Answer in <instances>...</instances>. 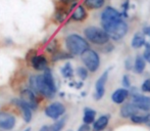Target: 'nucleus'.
I'll return each instance as SVG.
<instances>
[{
    "label": "nucleus",
    "mask_w": 150,
    "mask_h": 131,
    "mask_svg": "<svg viewBox=\"0 0 150 131\" xmlns=\"http://www.w3.org/2000/svg\"><path fill=\"white\" fill-rule=\"evenodd\" d=\"M101 25L109 38L119 41L128 33V25L122 19V14L115 8L107 6L101 12Z\"/></svg>",
    "instance_id": "nucleus-1"
},
{
    "label": "nucleus",
    "mask_w": 150,
    "mask_h": 131,
    "mask_svg": "<svg viewBox=\"0 0 150 131\" xmlns=\"http://www.w3.org/2000/svg\"><path fill=\"white\" fill-rule=\"evenodd\" d=\"M143 34L150 37V27H145V28L143 29Z\"/></svg>",
    "instance_id": "nucleus-35"
},
{
    "label": "nucleus",
    "mask_w": 150,
    "mask_h": 131,
    "mask_svg": "<svg viewBox=\"0 0 150 131\" xmlns=\"http://www.w3.org/2000/svg\"><path fill=\"white\" fill-rule=\"evenodd\" d=\"M141 89L143 92H150V78L146 79L143 82L142 86H141Z\"/></svg>",
    "instance_id": "nucleus-31"
},
{
    "label": "nucleus",
    "mask_w": 150,
    "mask_h": 131,
    "mask_svg": "<svg viewBox=\"0 0 150 131\" xmlns=\"http://www.w3.org/2000/svg\"><path fill=\"white\" fill-rule=\"evenodd\" d=\"M78 131H90V127H89V125H87V124H84V125H82L81 127L79 128Z\"/></svg>",
    "instance_id": "nucleus-34"
},
{
    "label": "nucleus",
    "mask_w": 150,
    "mask_h": 131,
    "mask_svg": "<svg viewBox=\"0 0 150 131\" xmlns=\"http://www.w3.org/2000/svg\"><path fill=\"white\" fill-rule=\"evenodd\" d=\"M65 46L71 56H81L84 51L89 49V43L78 34L67 36L65 38Z\"/></svg>",
    "instance_id": "nucleus-2"
},
{
    "label": "nucleus",
    "mask_w": 150,
    "mask_h": 131,
    "mask_svg": "<svg viewBox=\"0 0 150 131\" xmlns=\"http://www.w3.org/2000/svg\"><path fill=\"white\" fill-rule=\"evenodd\" d=\"M65 121H67L65 118H62V119L58 120V121L55 122L53 125H51L50 127H48V131H60L63 128V126H64Z\"/></svg>",
    "instance_id": "nucleus-25"
},
{
    "label": "nucleus",
    "mask_w": 150,
    "mask_h": 131,
    "mask_svg": "<svg viewBox=\"0 0 150 131\" xmlns=\"http://www.w3.org/2000/svg\"><path fill=\"white\" fill-rule=\"evenodd\" d=\"M146 40H145V36L143 33H136L132 39V47L133 48H140L143 45H145Z\"/></svg>",
    "instance_id": "nucleus-20"
},
{
    "label": "nucleus",
    "mask_w": 150,
    "mask_h": 131,
    "mask_svg": "<svg viewBox=\"0 0 150 131\" xmlns=\"http://www.w3.org/2000/svg\"><path fill=\"white\" fill-rule=\"evenodd\" d=\"M47 58L43 54L40 56H34L31 58V65L37 71H44L47 68Z\"/></svg>",
    "instance_id": "nucleus-13"
},
{
    "label": "nucleus",
    "mask_w": 150,
    "mask_h": 131,
    "mask_svg": "<svg viewBox=\"0 0 150 131\" xmlns=\"http://www.w3.org/2000/svg\"><path fill=\"white\" fill-rule=\"evenodd\" d=\"M46 50H47L48 52H50V53L53 54L54 52H56L58 50V46H57V42H56V40H53V41H50V43L47 45V47H46Z\"/></svg>",
    "instance_id": "nucleus-26"
},
{
    "label": "nucleus",
    "mask_w": 150,
    "mask_h": 131,
    "mask_svg": "<svg viewBox=\"0 0 150 131\" xmlns=\"http://www.w3.org/2000/svg\"><path fill=\"white\" fill-rule=\"evenodd\" d=\"M131 120H132V122L135 124H143L144 116H141V115H139V114H137V115L132 116V117H131Z\"/></svg>",
    "instance_id": "nucleus-30"
},
{
    "label": "nucleus",
    "mask_w": 150,
    "mask_h": 131,
    "mask_svg": "<svg viewBox=\"0 0 150 131\" xmlns=\"http://www.w3.org/2000/svg\"><path fill=\"white\" fill-rule=\"evenodd\" d=\"M122 84H124L125 87H130L131 83H130V78H129V76H124V79H122Z\"/></svg>",
    "instance_id": "nucleus-32"
},
{
    "label": "nucleus",
    "mask_w": 150,
    "mask_h": 131,
    "mask_svg": "<svg viewBox=\"0 0 150 131\" xmlns=\"http://www.w3.org/2000/svg\"><path fill=\"white\" fill-rule=\"evenodd\" d=\"M12 103L18 108V109L22 111L23 117H24V120L26 123H30L32 120V110L31 108L27 105L26 103L22 100L21 98H14L12 99Z\"/></svg>",
    "instance_id": "nucleus-12"
},
{
    "label": "nucleus",
    "mask_w": 150,
    "mask_h": 131,
    "mask_svg": "<svg viewBox=\"0 0 150 131\" xmlns=\"http://www.w3.org/2000/svg\"><path fill=\"white\" fill-rule=\"evenodd\" d=\"M137 114H139V110L133 103H127L120 109V116L122 118H131Z\"/></svg>",
    "instance_id": "nucleus-18"
},
{
    "label": "nucleus",
    "mask_w": 150,
    "mask_h": 131,
    "mask_svg": "<svg viewBox=\"0 0 150 131\" xmlns=\"http://www.w3.org/2000/svg\"><path fill=\"white\" fill-rule=\"evenodd\" d=\"M29 82H30L31 90L33 92H37V93L41 94L47 98H52L55 95V93L51 91V89L46 85L43 78H42V75H32Z\"/></svg>",
    "instance_id": "nucleus-3"
},
{
    "label": "nucleus",
    "mask_w": 150,
    "mask_h": 131,
    "mask_svg": "<svg viewBox=\"0 0 150 131\" xmlns=\"http://www.w3.org/2000/svg\"><path fill=\"white\" fill-rule=\"evenodd\" d=\"M129 96V90L126 88H119L111 94V100L115 103H122Z\"/></svg>",
    "instance_id": "nucleus-15"
},
{
    "label": "nucleus",
    "mask_w": 150,
    "mask_h": 131,
    "mask_svg": "<svg viewBox=\"0 0 150 131\" xmlns=\"http://www.w3.org/2000/svg\"><path fill=\"white\" fill-rule=\"evenodd\" d=\"M133 105L139 111H149L150 110V98L142 94H134L133 95Z\"/></svg>",
    "instance_id": "nucleus-8"
},
{
    "label": "nucleus",
    "mask_w": 150,
    "mask_h": 131,
    "mask_svg": "<svg viewBox=\"0 0 150 131\" xmlns=\"http://www.w3.org/2000/svg\"><path fill=\"white\" fill-rule=\"evenodd\" d=\"M84 34H85V37L87 38L88 41H91L94 44L103 45V44H106L109 41V37L107 33L103 29H100L98 27H87L84 30Z\"/></svg>",
    "instance_id": "nucleus-4"
},
{
    "label": "nucleus",
    "mask_w": 150,
    "mask_h": 131,
    "mask_svg": "<svg viewBox=\"0 0 150 131\" xmlns=\"http://www.w3.org/2000/svg\"><path fill=\"white\" fill-rule=\"evenodd\" d=\"M95 116H96V112L94 110L90 109V108H86L84 110V117H83L84 124L90 125L91 123H93L95 120Z\"/></svg>",
    "instance_id": "nucleus-21"
},
{
    "label": "nucleus",
    "mask_w": 150,
    "mask_h": 131,
    "mask_svg": "<svg viewBox=\"0 0 150 131\" xmlns=\"http://www.w3.org/2000/svg\"><path fill=\"white\" fill-rule=\"evenodd\" d=\"M42 78H43L44 82L46 83V85L51 89V91H53L54 93H56V85H55V81H54L53 75H52L51 71L49 69L46 68L44 70V73L42 74Z\"/></svg>",
    "instance_id": "nucleus-16"
},
{
    "label": "nucleus",
    "mask_w": 150,
    "mask_h": 131,
    "mask_svg": "<svg viewBox=\"0 0 150 131\" xmlns=\"http://www.w3.org/2000/svg\"><path fill=\"white\" fill-rule=\"evenodd\" d=\"M108 72H109V70L105 71L96 81V84H95V93H94V98L96 99V100L101 99L103 98V95H104L105 84H106L107 79H108Z\"/></svg>",
    "instance_id": "nucleus-7"
},
{
    "label": "nucleus",
    "mask_w": 150,
    "mask_h": 131,
    "mask_svg": "<svg viewBox=\"0 0 150 131\" xmlns=\"http://www.w3.org/2000/svg\"><path fill=\"white\" fill-rule=\"evenodd\" d=\"M133 66H134L133 69H134L135 73H137V74L143 73V71L145 70V61H144V58H143V56H137Z\"/></svg>",
    "instance_id": "nucleus-22"
},
{
    "label": "nucleus",
    "mask_w": 150,
    "mask_h": 131,
    "mask_svg": "<svg viewBox=\"0 0 150 131\" xmlns=\"http://www.w3.org/2000/svg\"><path fill=\"white\" fill-rule=\"evenodd\" d=\"M143 124H145L146 126L150 127V114L144 116V121H143Z\"/></svg>",
    "instance_id": "nucleus-33"
},
{
    "label": "nucleus",
    "mask_w": 150,
    "mask_h": 131,
    "mask_svg": "<svg viewBox=\"0 0 150 131\" xmlns=\"http://www.w3.org/2000/svg\"><path fill=\"white\" fill-rule=\"evenodd\" d=\"M126 69L127 70L132 69V66H131V60H129V61H127V62H126Z\"/></svg>",
    "instance_id": "nucleus-36"
},
{
    "label": "nucleus",
    "mask_w": 150,
    "mask_h": 131,
    "mask_svg": "<svg viewBox=\"0 0 150 131\" xmlns=\"http://www.w3.org/2000/svg\"><path fill=\"white\" fill-rule=\"evenodd\" d=\"M77 75L79 76V78H81L82 80L87 79L88 77V70L84 67H79L77 69Z\"/></svg>",
    "instance_id": "nucleus-27"
},
{
    "label": "nucleus",
    "mask_w": 150,
    "mask_h": 131,
    "mask_svg": "<svg viewBox=\"0 0 150 131\" xmlns=\"http://www.w3.org/2000/svg\"><path fill=\"white\" fill-rule=\"evenodd\" d=\"M143 58H144L145 62L150 64V43H148V42L145 43V50L144 53H143Z\"/></svg>",
    "instance_id": "nucleus-29"
},
{
    "label": "nucleus",
    "mask_w": 150,
    "mask_h": 131,
    "mask_svg": "<svg viewBox=\"0 0 150 131\" xmlns=\"http://www.w3.org/2000/svg\"><path fill=\"white\" fill-rule=\"evenodd\" d=\"M69 131H73V130H69Z\"/></svg>",
    "instance_id": "nucleus-39"
},
{
    "label": "nucleus",
    "mask_w": 150,
    "mask_h": 131,
    "mask_svg": "<svg viewBox=\"0 0 150 131\" xmlns=\"http://www.w3.org/2000/svg\"><path fill=\"white\" fill-rule=\"evenodd\" d=\"M105 4V0H84V7L88 9H99Z\"/></svg>",
    "instance_id": "nucleus-19"
},
{
    "label": "nucleus",
    "mask_w": 150,
    "mask_h": 131,
    "mask_svg": "<svg viewBox=\"0 0 150 131\" xmlns=\"http://www.w3.org/2000/svg\"><path fill=\"white\" fill-rule=\"evenodd\" d=\"M61 74H62V76L64 78L73 77L74 70H73V68H71V65L69 64V63H67V64H65L64 66H63V68L61 69Z\"/></svg>",
    "instance_id": "nucleus-24"
},
{
    "label": "nucleus",
    "mask_w": 150,
    "mask_h": 131,
    "mask_svg": "<svg viewBox=\"0 0 150 131\" xmlns=\"http://www.w3.org/2000/svg\"><path fill=\"white\" fill-rule=\"evenodd\" d=\"M57 2L60 4H63V5H65V6H69V7H71V9L73 10L74 7L77 6L78 0H57Z\"/></svg>",
    "instance_id": "nucleus-28"
},
{
    "label": "nucleus",
    "mask_w": 150,
    "mask_h": 131,
    "mask_svg": "<svg viewBox=\"0 0 150 131\" xmlns=\"http://www.w3.org/2000/svg\"><path fill=\"white\" fill-rule=\"evenodd\" d=\"M71 10V7H69V6H65L60 3L56 4L55 11H54V14H53V19H54V21H55V23L61 24V23L64 22V20L67 19V16H69Z\"/></svg>",
    "instance_id": "nucleus-10"
},
{
    "label": "nucleus",
    "mask_w": 150,
    "mask_h": 131,
    "mask_svg": "<svg viewBox=\"0 0 150 131\" xmlns=\"http://www.w3.org/2000/svg\"><path fill=\"white\" fill-rule=\"evenodd\" d=\"M21 99L24 103H26L29 107L31 108V110H37L38 108V101L36 98L34 92L31 89H23L21 91Z\"/></svg>",
    "instance_id": "nucleus-11"
},
{
    "label": "nucleus",
    "mask_w": 150,
    "mask_h": 131,
    "mask_svg": "<svg viewBox=\"0 0 150 131\" xmlns=\"http://www.w3.org/2000/svg\"><path fill=\"white\" fill-rule=\"evenodd\" d=\"M88 14L86 8L83 5H77L75 8V10L73 11L71 16V19L75 22H83L87 19Z\"/></svg>",
    "instance_id": "nucleus-14"
},
{
    "label": "nucleus",
    "mask_w": 150,
    "mask_h": 131,
    "mask_svg": "<svg viewBox=\"0 0 150 131\" xmlns=\"http://www.w3.org/2000/svg\"><path fill=\"white\" fill-rule=\"evenodd\" d=\"M81 56L82 61H83L84 65L86 66L87 70L94 73L99 69V67H100V58H99V54L95 50L89 48L86 51H84Z\"/></svg>",
    "instance_id": "nucleus-5"
},
{
    "label": "nucleus",
    "mask_w": 150,
    "mask_h": 131,
    "mask_svg": "<svg viewBox=\"0 0 150 131\" xmlns=\"http://www.w3.org/2000/svg\"><path fill=\"white\" fill-rule=\"evenodd\" d=\"M16 117L9 113L1 112L0 113V127L5 130H11L16 126Z\"/></svg>",
    "instance_id": "nucleus-9"
},
{
    "label": "nucleus",
    "mask_w": 150,
    "mask_h": 131,
    "mask_svg": "<svg viewBox=\"0 0 150 131\" xmlns=\"http://www.w3.org/2000/svg\"><path fill=\"white\" fill-rule=\"evenodd\" d=\"M73 58V56L71 53H67V52L64 51H59V50H57V51L52 54V61L53 62H57V61L67 60V58Z\"/></svg>",
    "instance_id": "nucleus-23"
},
{
    "label": "nucleus",
    "mask_w": 150,
    "mask_h": 131,
    "mask_svg": "<svg viewBox=\"0 0 150 131\" xmlns=\"http://www.w3.org/2000/svg\"><path fill=\"white\" fill-rule=\"evenodd\" d=\"M24 131H31V128H27V129L24 130Z\"/></svg>",
    "instance_id": "nucleus-38"
},
{
    "label": "nucleus",
    "mask_w": 150,
    "mask_h": 131,
    "mask_svg": "<svg viewBox=\"0 0 150 131\" xmlns=\"http://www.w3.org/2000/svg\"><path fill=\"white\" fill-rule=\"evenodd\" d=\"M64 113H65L64 105L59 103V101H55V103H50L45 109V115L47 116L48 118L53 119V120L59 119Z\"/></svg>",
    "instance_id": "nucleus-6"
},
{
    "label": "nucleus",
    "mask_w": 150,
    "mask_h": 131,
    "mask_svg": "<svg viewBox=\"0 0 150 131\" xmlns=\"http://www.w3.org/2000/svg\"><path fill=\"white\" fill-rule=\"evenodd\" d=\"M40 131H48V126H43V127L40 129Z\"/></svg>",
    "instance_id": "nucleus-37"
},
{
    "label": "nucleus",
    "mask_w": 150,
    "mask_h": 131,
    "mask_svg": "<svg viewBox=\"0 0 150 131\" xmlns=\"http://www.w3.org/2000/svg\"><path fill=\"white\" fill-rule=\"evenodd\" d=\"M109 115H103L93 122V131H102L107 127L109 122Z\"/></svg>",
    "instance_id": "nucleus-17"
}]
</instances>
